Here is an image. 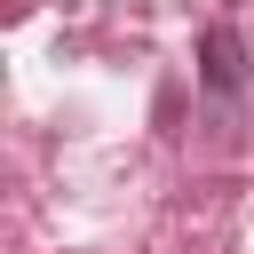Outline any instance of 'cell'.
I'll list each match as a JSON object with an SVG mask.
<instances>
[{"label":"cell","mask_w":254,"mask_h":254,"mask_svg":"<svg viewBox=\"0 0 254 254\" xmlns=\"http://www.w3.org/2000/svg\"><path fill=\"white\" fill-rule=\"evenodd\" d=\"M198 87L206 95H238L246 87V48H238L230 24H206V40H198Z\"/></svg>","instance_id":"1"}]
</instances>
